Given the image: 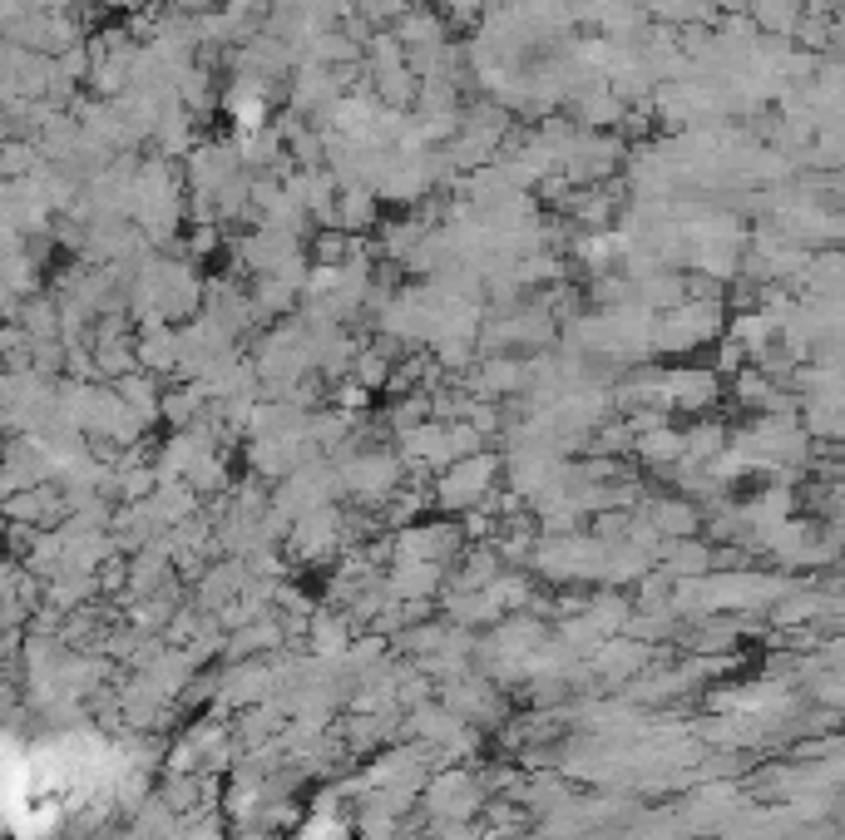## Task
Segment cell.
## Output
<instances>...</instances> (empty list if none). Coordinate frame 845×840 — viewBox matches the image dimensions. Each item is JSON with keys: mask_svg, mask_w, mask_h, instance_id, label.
I'll return each mask as SVG.
<instances>
[{"mask_svg": "<svg viewBox=\"0 0 845 840\" xmlns=\"http://www.w3.org/2000/svg\"><path fill=\"white\" fill-rule=\"evenodd\" d=\"M495 484H499V455L480 450L446 464L436 474V484H430V494H436L440 509H475V504H485L495 494Z\"/></svg>", "mask_w": 845, "mask_h": 840, "instance_id": "1", "label": "cell"}, {"mask_svg": "<svg viewBox=\"0 0 845 840\" xmlns=\"http://www.w3.org/2000/svg\"><path fill=\"white\" fill-rule=\"evenodd\" d=\"M341 484H347L357 500L381 504V500H396V484H401V450H361L341 464Z\"/></svg>", "mask_w": 845, "mask_h": 840, "instance_id": "2", "label": "cell"}]
</instances>
